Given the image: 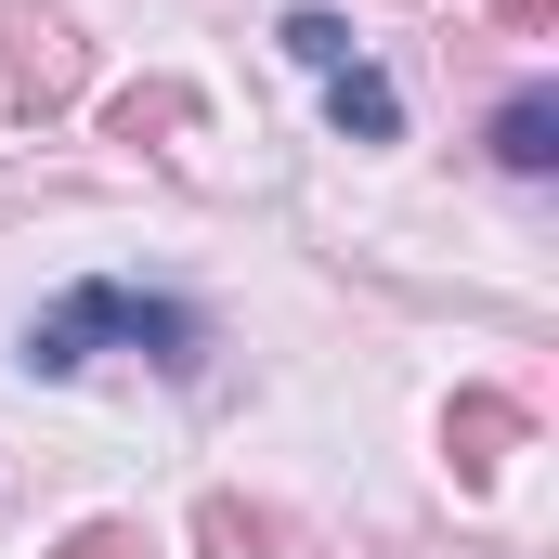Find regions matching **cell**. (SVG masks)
I'll return each mask as SVG.
<instances>
[{
	"label": "cell",
	"instance_id": "6da1fadb",
	"mask_svg": "<svg viewBox=\"0 0 559 559\" xmlns=\"http://www.w3.org/2000/svg\"><path fill=\"white\" fill-rule=\"evenodd\" d=\"M92 352H143L156 378H195L209 365V325H195V299H156V286H66L39 325H26V378H79Z\"/></svg>",
	"mask_w": 559,
	"mask_h": 559
},
{
	"label": "cell",
	"instance_id": "7a4b0ae2",
	"mask_svg": "<svg viewBox=\"0 0 559 559\" xmlns=\"http://www.w3.org/2000/svg\"><path fill=\"white\" fill-rule=\"evenodd\" d=\"M0 66H13V118H66L92 92V52L52 0H0Z\"/></svg>",
	"mask_w": 559,
	"mask_h": 559
},
{
	"label": "cell",
	"instance_id": "3957f363",
	"mask_svg": "<svg viewBox=\"0 0 559 559\" xmlns=\"http://www.w3.org/2000/svg\"><path fill=\"white\" fill-rule=\"evenodd\" d=\"M508 442H521V404H508V391H468V404L442 417V455H455L468 481H495V468H508Z\"/></svg>",
	"mask_w": 559,
	"mask_h": 559
},
{
	"label": "cell",
	"instance_id": "277c9868",
	"mask_svg": "<svg viewBox=\"0 0 559 559\" xmlns=\"http://www.w3.org/2000/svg\"><path fill=\"white\" fill-rule=\"evenodd\" d=\"M325 118H338V143H391L404 131V92H391L378 66H338V79H325Z\"/></svg>",
	"mask_w": 559,
	"mask_h": 559
},
{
	"label": "cell",
	"instance_id": "5b68a950",
	"mask_svg": "<svg viewBox=\"0 0 559 559\" xmlns=\"http://www.w3.org/2000/svg\"><path fill=\"white\" fill-rule=\"evenodd\" d=\"M195 547L209 559H286V521L248 508V495H209V508H195Z\"/></svg>",
	"mask_w": 559,
	"mask_h": 559
},
{
	"label": "cell",
	"instance_id": "8992f818",
	"mask_svg": "<svg viewBox=\"0 0 559 559\" xmlns=\"http://www.w3.org/2000/svg\"><path fill=\"white\" fill-rule=\"evenodd\" d=\"M495 169H521V182L559 169V105L547 92H508V105H495Z\"/></svg>",
	"mask_w": 559,
	"mask_h": 559
},
{
	"label": "cell",
	"instance_id": "52a82bcc",
	"mask_svg": "<svg viewBox=\"0 0 559 559\" xmlns=\"http://www.w3.org/2000/svg\"><path fill=\"white\" fill-rule=\"evenodd\" d=\"M118 143H169V131H195V92L182 79H156V92H118V118H105Z\"/></svg>",
	"mask_w": 559,
	"mask_h": 559
},
{
	"label": "cell",
	"instance_id": "ba28073f",
	"mask_svg": "<svg viewBox=\"0 0 559 559\" xmlns=\"http://www.w3.org/2000/svg\"><path fill=\"white\" fill-rule=\"evenodd\" d=\"M274 39H286V52H299V66H312V79H338V66H365V39H352L338 13H286Z\"/></svg>",
	"mask_w": 559,
	"mask_h": 559
},
{
	"label": "cell",
	"instance_id": "9c48e42d",
	"mask_svg": "<svg viewBox=\"0 0 559 559\" xmlns=\"http://www.w3.org/2000/svg\"><path fill=\"white\" fill-rule=\"evenodd\" d=\"M52 559H143V534H131V521H79Z\"/></svg>",
	"mask_w": 559,
	"mask_h": 559
},
{
	"label": "cell",
	"instance_id": "30bf717a",
	"mask_svg": "<svg viewBox=\"0 0 559 559\" xmlns=\"http://www.w3.org/2000/svg\"><path fill=\"white\" fill-rule=\"evenodd\" d=\"M495 13H508V26H547V0H495Z\"/></svg>",
	"mask_w": 559,
	"mask_h": 559
}]
</instances>
